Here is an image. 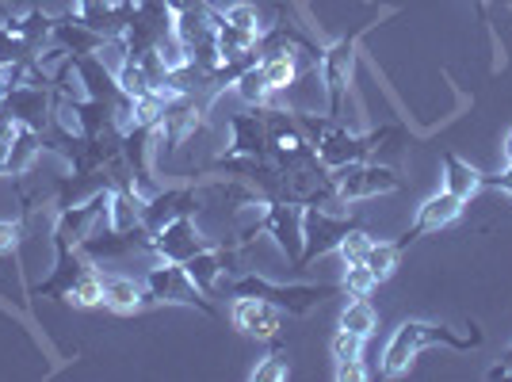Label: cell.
Wrapping results in <instances>:
<instances>
[{"label":"cell","instance_id":"cell-35","mask_svg":"<svg viewBox=\"0 0 512 382\" xmlns=\"http://www.w3.org/2000/svg\"><path fill=\"white\" fill-rule=\"evenodd\" d=\"M211 4H214V0H211Z\"/></svg>","mask_w":512,"mask_h":382},{"label":"cell","instance_id":"cell-29","mask_svg":"<svg viewBox=\"0 0 512 382\" xmlns=\"http://www.w3.org/2000/svg\"><path fill=\"white\" fill-rule=\"evenodd\" d=\"M482 188H493V191H501V195H509L512 199V165H505L497 176H482Z\"/></svg>","mask_w":512,"mask_h":382},{"label":"cell","instance_id":"cell-21","mask_svg":"<svg viewBox=\"0 0 512 382\" xmlns=\"http://www.w3.org/2000/svg\"><path fill=\"white\" fill-rule=\"evenodd\" d=\"M65 298H69L73 306H104V276L85 268L81 276L65 287Z\"/></svg>","mask_w":512,"mask_h":382},{"label":"cell","instance_id":"cell-32","mask_svg":"<svg viewBox=\"0 0 512 382\" xmlns=\"http://www.w3.org/2000/svg\"><path fill=\"white\" fill-rule=\"evenodd\" d=\"M501 149H505V165H512V130L505 134V146Z\"/></svg>","mask_w":512,"mask_h":382},{"label":"cell","instance_id":"cell-26","mask_svg":"<svg viewBox=\"0 0 512 382\" xmlns=\"http://www.w3.org/2000/svg\"><path fill=\"white\" fill-rule=\"evenodd\" d=\"M329 352H333V360H337V363L360 360V356H363V337H356V333L341 329V333L333 337V344H329Z\"/></svg>","mask_w":512,"mask_h":382},{"label":"cell","instance_id":"cell-24","mask_svg":"<svg viewBox=\"0 0 512 382\" xmlns=\"http://www.w3.org/2000/svg\"><path fill=\"white\" fill-rule=\"evenodd\" d=\"M375 287H379V279L371 276V268H367V264H352V268H344L341 291L348 298H367Z\"/></svg>","mask_w":512,"mask_h":382},{"label":"cell","instance_id":"cell-25","mask_svg":"<svg viewBox=\"0 0 512 382\" xmlns=\"http://www.w3.org/2000/svg\"><path fill=\"white\" fill-rule=\"evenodd\" d=\"M222 20L241 27V31H253V35L264 31V23H260V16H256V8L253 4H245V0H237V4H230V8H222Z\"/></svg>","mask_w":512,"mask_h":382},{"label":"cell","instance_id":"cell-8","mask_svg":"<svg viewBox=\"0 0 512 382\" xmlns=\"http://www.w3.org/2000/svg\"><path fill=\"white\" fill-rule=\"evenodd\" d=\"M302 214H306V207L291 203V199H272L268 214H264V234L276 241L279 253L287 256L295 268L302 260Z\"/></svg>","mask_w":512,"mask_h":382},{"label":"cell","instance_id":"cell-15","mask_svg":"<svg viewBox=\"0 0 512 382\" xmlns=\"http://www.w3.org/2000/svg\"><path fill=\"white\" fill-rule=\"evenodd\" d=\"M104 306L111 314H138L146 302V283L130 276H104Z\"/></svg>","mask_w":512,"mask_h":382},{"label":"cell","instance_id":"cell-22","mask_svg":"<svg viewBox=\"0 0 512 382\" xmlns=\"http://www.w3.org/2000/svg\"><path fill=\"white\" fill-rule=\"evenodd\" d=\"M371 241H375V237L367 234L363 226H356L352 234H344V237H341V245H337L333 253L341 256L344 268H352V264H363V260H367V253H371Z\"/></svg>","mask_w":512,"mask_h":382},{"label":"cell","instance_id":"cell-7","mask_svg":"<svg viewBox=\"0 0 512 382\" xmlns=\"http://www.w3.org/2000/svg\"><path fill=\"white\" fill-rule=\"evenodd\" d=\"M150 249L157 253V260L184 264V260H192L199 249H207V241L199 234L192 211H184V214H176L169 226H161V230L150 237Z\"/></svg>","mask_w":512,"mask_h":382},{"label":"cell","instance_id":"cell-12","mask_svg":"<svg viewBox=\"0 0 512 382\" xmlns=\"http://www.w3.org/2000/svg\"><path fill=\"white\" fill-rule=\"evenodd\" d=\"M142 199L134 195L130 188H119L107 195V230L119 237H134V234H146V226H142ZM150 237V234H146Z\"/></svg>","mask_w":512,"mask_h":382},{"label":"cell","instance_id":"cell-33","mask_svg":"<svg viewBox=\"0 0 512 382\" xmlns=\"http://www.w3.org/2000/svg\"><path fill=\"white\" fill-rule=\"evenodd\" d=\"M4 100H8V85H4V77H0V107H4Z\"/></svg>","mask_w":512,"mask_h":382},{"label":"cell","instance_id":"cell-28","mask_svg":"<svg viewBox=\"0 0 512 382\" xmlns=\"http://www.w3.org/2000/svg\"><path fill=\"white\" fill-rule=\"evenodd\" d=\"M337 379L341 382H363V379H371V371L363 367V356H360V360L337 363Z\"/></svg>","mask_w":512,"mask_h":382},{"label":"cell","instance_id":"cell-18","mask_svg":"<svg viewBox=\"0 0 512 382\" xmlns=\"http://www.w3.org/2000/svg\"><path fill=\"white\" fill-rule=\"evenodd\" d=\"M234 92H237V100H245V104L268 107V100H272V88H268V81H264V69H260V62H249L241 73H237Z\"/></svg>","mask_w":512,"mask_h":382},{"label":"cell","instance_id":"cell-2","mask_svg":"<svg viewBox=\"0 0 512 382\" xmlns=\"http://www.w3.org/2000/svg\"><path fill=\"white\" fill-rule=\"evenodd\" d=\"M234 295L264 298V302H272L283 314L302 318L314 306H321L325 298L341 295V283H291V287H283V283H272L268 276H241L234 283Z\"/></svg>","mask_w":512,"mask_h":382},{"label":"cell","instance_id":"cell-17","mask_svg":"<svg viewBox=\"0 0 512 382\" xmlns=\"http://www.w3.org/2000/svg\"><path fill=\"white\" fill-rule=\"evenodd\" d=\"M184 272L192 276V283L203 295H211V291H218L222 276H226V253H222L218 245H207V249H199L192 260H184Z\"/></svg>","mask_w":512,"mask_h":382},{"label":"cell","instance_id":"cell-10","mask_svg":"<svg viewBox=\"0 0 512 382\" xmlns=\"http://www.w3.org/2000/svg\"><path fill=\"white\" fill-rule=\"evenodd\" d=\"M268 157V123L264 115H234L230 119V146L222 165L234 161H264Z\"/></svg>","mask_w":512,"mask_h":382},{"label":"cell","instance_id":"cell-20","mask_svg":"<svg viewBox=\"0 0 512 382\" xmlns=\"http://www.w3.org/2000/svg\"><path fill=\"white\" fill-rule=\"evenodd\" d=\"M341 329H348V333H356V337L367 340L375 329H379V314H375V306H371L367 298H352V302L341 310Z\"/></svg>","mask_w":512,"mask_h":382},{"label":"cell","instance_id":"cell-19","mask_svg":"<svg viewBox=\"0 0 512 382\" xmlns=\"http://www.w3.org/2000/svg\"><path fill=\"white\" fill-rule=\"evenodd\" d=\"M402 253H406V249H402L398 241H379V237H375V241H371V253H367V260H363V264L371 268V276L379 279V283H386V279L398 272V260H402Z\"/></svg>","mask_w":512,"mask_h":382},{"label":"cell","instance_id":"cell-1","mask_svg":"<svg viewBox=\"0 0 512 382\" xmlns=\"http://www.w3.org/2000/svg\"><path fill=\"white\" fill-rule=\"evenodd\" d=\"M432 344H448L455 352H470V348H478L482 344V333H455L448 325H432V321H402L398 329H394V337L386 340L383 348V375L386 379H398V375H406L409 367L417 363V356L432 348Z\"/></svg>","mask_w":512,"mask_h":382},{"label":"cell","instance_id":"cell-31","mask_svg":"<svg viewBox=\"0 0 512 382\" xmlns=\"http://www.w3.org/2000/svg\"><path fill=\"white\" fill-rule=\"evenodd\" d=\"M8 161H12V142L0 138V176H8Z\"/></svg>","mask_w":512,"mask_h":382},{"label":"cell","instance_id":"cell-27","mask_svg":"<svg viewBox=\"0 0 512 382\" xmlns=\"http://www.w3.org/2000/svg\"><path fill=\"white\" fill-rule=\"evenodd\" d=\"M20 234H23L20 222H12V218H4V222H0V256H8L16 245H20Z\"/></svg>","mask_w":512,"mask_h":382},{"label":"cell","instance_id":"cell-6","mask_svg":"<svg viewBox=\"0 0 512 382\" xmlns=\"http://www.w3.org/2000/svg\"><path fill=\"white\" fill-rule=\"evenodd\" d=\"M321 85L329 92V115H341L344 100L352 92L356 73V39H337L329 50H321Z\"/></svg>","mask_w":512,"mask_h":382},{"label":"cell","instance_id":"cell-13","mask_svg":"<svg viewBox=\"0 0 512 382\" xmlns=\"http://www.w3.org/2000/svg\"><path fill=\"white\" fill-rule=\"evenodd\" d=\"M264 69V81L272 92H291L299 81V46H283V50H268L256 58Z\"/></svg>","mask_w":512,"mask_h":382},{"label":"cell","instance_id":"cell-9","mask_svg":"<svg viewBox=\"0 0 512 382\" xmlns=\"http://www.w3.org/2000/svg\"><path fill=\"white\" fill-rule=\"evenodd\" d=\"M463 214V199L459 195H451V191H436V195H428L425 203L417 207V218H413V226H409L406 234L398 237V245L402 249H409L417 237H425V234H436V230H444V226H451L455 218Z\"/></svg>","mask_w":512,"mask_h":382},{"label":"cell","instance_id":"cell-5","mask_svg":"<svg viewBox=\"0 0 512 382\" xmlns=\"http://www.w3.org/2000/svg\"><path fill=\"white\" fill-rule=\"evenodd\" d=\"M337 180V199L344 207L348 203H360V199H375V195H390V191L402 188V176L394 169H386L379 161H356L348 169L333 172Z\"/></svg>","mask_w":512,"mask_h":382},{"label":"cell","instance_id":"cell-16","mask_svg":"<svg viewBox=\"0 0 512 382\" xmlns=\"http://www.w3.org/2000/svg\"><path fill=\"white\" fill-rule=\"evenodd\" d=\"M440 172H444V191L459 195L463 203H470L482 191V172L474 169L470 161H463L459 153H444L440 157Z\"/></svg>","mask_w":512,"mask_h":382},{"label":"cell","instance_id":"cell-11","mask_svg":"<svg viewBox=\"0 0 512 382\" xmlns=\"http://www.w3.org/2000/svg\"><path fill=\"white\" fill-rule=\"evenodd\" d=\"M234 325L253 340H276L279 337V321H283V310H276L272 302L253 295H237L234 310H230Z\"/></svg>","mask_w":512,"mask_h":382},{"label":"cell","instance_id":"cell-4","mask_svg":"<svg viewBox=\"0 0 512 382\" xmlns=\"http://www.w3.org/2000/svg\"><path fill=\"white\" fill-rule=\"evenodd\" d=\"M360 222L356 218H344L341 211H329V207H306L302 214V260L299 268H306L314 256L333 253L341 245L344 234H352Z\"/></svg>","mask_w":512,"mask_h":382},{"label":"cell","instance_id":"cell-14","mask_svg":"<svg viewBox=\"0 0 512 382\" xmlns=\"http://www.w3.org/2000/svg\"><path fill=\"white\" fill-rule=\"evenodd\" d=\"M4 107L20 119V127L27 130H43L46 123V92L35 85H16L8 88V100H4Z\"/></svg>","mask_w":512,"mask_h":382},{"label":"cell","instance_id":"cell-23","mask_svg":"<svg viewBox=\"0 0 512 382\" xmlns=\"http://www.w3.org/2000/svg\"><path fill=\"white\" fill-rule=\"evenodd\" d=\"M287 375H291V363H287V352L283 348H276V352H268L264 360L253 367V375L249 379L253 382H287Z\"/></svg>","mask_w":512,"mask_h":382},{"label":"cell","instance_id":"cell-3","mask_svg":"<svg viewBox=\"0 0 512 382\" xmlns=\"http://www.w3.org/2000/svg\"><path fill=\"white\" fill-rule=\"evenodd\" d=\"M142 283H146V302H161V306H195V310H207V314H211V302L203 298V291H199L192 283V276L184 272V264L157 260Z\"/></svg>","mask_w":512,"mask_h":382},{"label":"cell","instance_id":"cell-34","mask_svg":"<svg viewBox=\"0 0 512 382\" xmlns=\"http://www.w3.org/2000/svg\"><path fill=\"white\" fill-rule=\"evenodd\" d=\"M501 363H505V367H509V375H512V348H509V352H505V360H501Z\"/></svg>","mask_w":512,"mask_h":382},{"label":"cell","instance_id":"cell-30","mask_svg":"<svg viewBox=\"0 0 512 382\" xmlns=\"http://www.w3.org/2000/svg\"><path fill=\"white\" fill-rule=\"evenodd\" d=\"M20 130H23L20 119H16V115H12L8 107H0V138H8V142H12V138H16Z\"/></svg>","mask_w":512,"mask_h":382}]
</instances>
